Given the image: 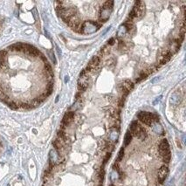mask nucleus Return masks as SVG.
I'll return each mask as SVG.
<instances>
[{"mask_svg": "<svg viewBox=\"0 0 186 186\" xmlns=\"http://www.w3.org/2000/svg\"><path fill=\"white\" fill-rule=\"evenodd\" d=\"M115 42H116V39H115L114 38H111V39L108 40V45H110V46H113V45L115 44Z\"/></svg>", "mask_w": 186, "mask_h": 186, "instance_id": "obj_26", "label": "nucleus"}, {"mask_svg": "<svg viewBox=\"0 0 186 186\" xmlns=\"http://www.w3.org/2000/svg\"><path fill=\"white\" fill-rule=\"evenodd\" d=\"M80 108V102L79 101H77L72 107H71V109L73 110L72 112H74V111H76L77 109H79Z\"/></svg>", "mask_w": 186, "mask_h": 186, "instance_id": "obj_20", "label": "nucleus"}, {"mask_svg": "<svg viewBox=\"0 0 186 186\" xmlns=\"http://www.w3.org/2000/svg\"><path fill=\"white\" fill-rule=\"evenodd\" d=\"M162 97H163L162 95H161V96H159V97H157V98L156 99V101L153 102V104H154V105H156L157 102H160V101H161V100H162Z\"/></svg>", "mask_w": 186, "mask_h": 186, "instance_id": "obj_27", "label": "nucleus"}, {"mask_svg": "<svg viewBox=\"0 0 186 186\" xmlns=\"http://www.w3.org/2000/svg\"><path fill=\"white\" fill-rule=\"evenodd\" d=\"M171 55H172V54H169V55H167V56H162V57H161V60H160V64H161V65H164V64H166L167 62L170 61V59H171Z\"/></svg>", "mask_w": 186, "mask_h": 186, "instance_id": "obj_19", "label": "nucleus"}, {"mask_svg": "<svg viewBox=\"0 0 186 186\" xmlns=\"http://www.w3.org/2000/svg\"><path fill=\"white\" fill-rule=\"evenodd\" d=\"M4 58H2V57L0 56V66L4 63Z\"/></svg>", "mask_w": 186, "mask_h": 186, "instance_id": "obj_30", "label": "nucleus"}, {"mask_svg": "<svg viewBox=\"0 0 186 186\" xmlns=\"http://www.w3.org/2000/svg\"><path fill=\"white\" fill-rule=\"evenodd\" d=\"M56 50H57V52H58L59 55H60V56H61V51L60 50V48H59V46H56Z\"/></svg>", "mask_w": 186, "mask_h": 186, "instance_id": "obj_29", "label": "nucleus"}, {"mask_svg": "<svg viewBox=\"0 0 186 186\" xmlns=\"http://www.w3.org/2000/svg\"><path fill=\"white\" fill-rule=\"evenodd\" d=\"M32 12H33V16H34L35 19H36V20H38V19H39V17H38V12H37L36 8H34V9L32 10Z\"/></svg>", "mask_w": 186, "mask_h": 186, "instance_id": "obj_25", "label": "nucleus"}, {"mask_svg": "<svg viewBox=\"0 0 186 186\" xmlns=\"http://www.w3.org/2000/svg\"><path fill=\"white\" fill-rule=\"evenodd\" d=\"M73 117H74V113L73 112L69 111V112L66 113V115L64 116V118H63V124H65V125L69 124L73 120Z\"/></svg>", "mask_w": 186, "mask_h": 186, "instance_id": "obj_11", "label": "nucleus"}, {"mask_svg": "<svg viewBox=\"0 0 186 186\" xmlns=\"http://www.w3.org/2000/svg\"><path fill=\"white\" fill-rule=\"evenodd\" d=\"M110 186H114V185H110Z\"/></svg>", "mask_w": 186, "mask_h": 186, "instance_id": "obj_34", "label": "nucleus"}, {"mask_svg": "<svg viewBox=\"0 0 186 186\" xmlns=\"http://www.w3.org/2000/svg\"><path fill=\"white\" fill-rule=\"evenodd\" d=\"M68 80H69V77H68V76H66V77H65V82L67 83Z\"/></svg>", "mask_w": 186, "mask_h": 186, "instance_id": "obj_31", "label": "nucleus"}, {"mask_svg": "<svg viewBox=\"0 0 186 186\" xmlns=\"http://www.w3.org/2000/svg\"><path fill=\"white\" fill-rule=\"evenodd\" d=\"M159 154L162 156L164 163H168L170 161V149L169 142L166 139H163L161 141L159 144Z\"/></svg>", "mask_w": 186, "mask_h": 186, "instance_id": "obj_1", "label": "nucleus"}, {"mask_svg": "<svg viewBox=\"0 0 186 186\" xmlns=\"http://www.w3.org/2000/svg\"><path fill=\"white\" fill-rule=\"evenodd\" d=\"M111 9H108V8H106V7H103L101 11H100V16H99V18L101 22H106L110 18V14H111Z\"/></svg>", "mask_w": 186, "mask_h": 186, "instance_id": "obj_8", "label": "nucleus"}, {"mask_svg": "<svg viewBox=\"0 0 186 186\" xmlns=\"http://www.w3.org/2000/svg\"><path fill=\"white\" fill-rule=\"evenodd\" d=\"M144 11H145L144 3L142 2V1H137V2H135V4L133 10L129 13V18L131 19H133L134 18H141L143 16Z\"/></svg>", "mask_w": 186, "mask_h": 186, "instance_id": "obj_5", "label": "nucleus"}, {"mask_svg": "<svg viewBox=\"0 0 186 186\" xmlns=\"http://www.w3.org/2000/svg\"><path fill=\"white\" fill-rule=\"evenodd\" d=\"M127 32H128V30H127L126 26L124 25V24L123 25H120L119 28H118V31H117V37H118V38L124 37V36L126 35Z\"/></svg>", "mask_w": 186, "mask_h": 186, "instance_id": "obj_17", "label": "nucleus"}, {"mask_svg": "<svg viewBox=\"0 0 186 186\" xmlns=\"http://www.w3.org/2000/svg\"><path fill=\"white\" fill-rule=\"evenodd\" d=\"M137 117L142 123L146 124L148 126H151L154 123L157 122V116L154 114H150L148 112L141 111L138 113Z\"/></svg>", "mask_w": 186, "mask_h": 186, "instance_id": "obj_4", "label": "nucleus"}, {"mask_svg": "<svg viewBox=\"0 0 186 186\" xmlns=\"http://www.w3.org/2000/svg\"><path fill=\"white\" fill-rule=\"evenodd\" d=\"M124 156V149H121L120 152H119V156H118V161H121L123 159Z\"/></svg>", "mask_w": 186, "mask_h": 186, "instance_id": "obj_23", "label": "nucleus"}, {"mask_svg": "<svg viewBox=\"0 0 186 186\" xmlns=\"http://www.w3.org/2000/svg\"><path fill=\"white\" fill-rule=\"evenodd\" d=\"M45 33H46V36L47 38L51 39V36H50V34H49V32H47V30H46V29H45Z\"/></svg>", "mask_w": 186, "mask_h": 186, "instance_id": "obj_28", "label": "nucleus"}, {"mask_svg": "<svg viewBox=\"0 0 186 186\" xmlns=\"http://www.w3.org/2000/svg\"><path fill=\"white\" fill-rule=\"evenodd\" d=\"M48 54H49V57H50V59L52 60V61L54 62V64H56L57 63V61H56V58H55V56H54V52H49L48 53Z\"/></svg>", "mask_w": 186, "mask_h": 186, "instance_id": "obj_22", "label": "nucleus"}, {"mask_svg": "<svg viewBox=\"0 0 186 186\" xmlns=\"http://www.w3.org/2000/svg\"><path fill=\"white\" fill-rule=\"evenodd\" d=\"M59 98H60V96L58 95V96H57V98H56V101H55L56 102H58V101H59Z\"/></svg>", "mask_w": 186, "mask_h": 186, "instance_id": "obj_33", "label": "nucleus"}, {"mask_svg": "<svg viewBox=\"0 0 186 186\" xmlns=\"http://www.w3.org/2000/svg\"><path fill=\"white\" fill-rule=\"evenodd\" d=\"M86 70H83L80 74V78L78 80V88L80 91H84L86 90V88L87 87V77L86 75Z\"/></svg>", "mask_w": 186, "mask_h": 186, "instance_id": "obj_6", "label": "nucleus"}, {"mask_svg": "<svg viewBox=\"0 0 186 186\" xmlns=\"http://www.w3.org/2000/svg\"><path fill=\"white\" fill-rule=\"evenodd\" d=\"M130 133L132 135L141 139L144 140L147 136V133L144 128H142L137 122H133L130 125Z\"/></svg>", "mask_w": 186, "mask_h": 186, "instance_id": "obj_3", "label": "nucleus"}, {"mask_svg": "<svg viewBox=\"0 0 186 186\" xmlns=\"http://www.w3.org/2000/svg\"><path fill=\"white\" fill-rule=\"evenodd\" d=\"M152 128H153V131L158 135H163V128L162 127V125L158 123L157 122L154 123L152 124Z\"/></svg>", "mask_w": 186, "mask_h": 186, "instance_id": "obj_13", "label": "nucleus"}, {"mask_svg": "<svg viewBox=\"0 0 186 186\" xmlns=\"http://www.w3.org/2000/svg\"><path fill=\"white\" fill-rule=\"evenodd\" d=\"M180 48V43L177 40H174L170 43V54H176Z\"/></svg>", "mask_w": 186, "mask_h": 186, "instance_id": "obj_14", "label": "nucleus"}, {"mask_svg": "<svg viewBox=\"0 0 186 186\" xmlns=\"http://www.w3.org/2000/svg\"><path fill=\"white\" fill-rule=\"evenodd\" d=\"M113 5H114V2H113V1H107V2L104 4L103 7H106V8H108V9H111V10H112Z\"/></svg>", "mask_w": 186, "mask_h": 186, "instance_id": "obj_21", "label": "nucleus"}, {"mask_svg": "<svg viewBox=\"0 0 186 186\" xmlns=\"http://www.w3.org/2000/svg\"><path fill=\"white\" fill-rule=\"evenodd\" d=\"M158 80H159V78H156L155 80H152V83H155V82H156V81H157Z\"/></svg>", "mask_w": 186, "mask_h": 186, "instance_id": "obj_32", "label": "nucleus"}, {"mask_svg": "<svg viewBox=\"0 0 186 186\" xmlns=\"http://www.w3.org/2000/svg\"><path fill=\"white\" fill-rule=\"evenodd\" d=\"M49 158H50V163L51 164H54L58 159H59V155H58V151L55 149H52L49 153Z\"/></svg>", "mask_w": 186, "mask_h": 186, "instance_id": "obj_12", "label": "nucleus"}, {"mask_svg": "<svg viewBox=\"0 0 186 186\" xmlns=\"http://www.w3.org/2000/svg\"><path fill=\"white\" fill-rule=\"evenodd\" d=\"M170 103L174 106H177L180 103V95L178 94L177 93H174L172 95H171V98H170Z\"/></svg>", "mask_w": 186, "mask_h": 186, "instance_id": "obj_16", "label": "nucleus"}, {"mask_svg": "<svg viewBox=\"0 0 186 186\" xmlns=\"http://www.w3.org/2000/svg\"><path fill=\"white\" fill-rule=\"evenodd\" d=\"M99 64H100V58L98 56H94L88 63V66H87V70H86V71L95 69L99 66Z\"/></svg>", "mask_w": 186, "mask_h": 186, "instance_id": "obj_9", "label": "nucleus"}, {"mask_svg": "<svg viewBox=\"0 0 186 186\" xmlns=\"http://www.w3.org/2000/svg\"><path fill=\"white\" fill-rule=\"evenodd\" d=\"M168 174H169V169L167 166L163 165L162 166L159 170H158V173H157V178H158V181L163 184L164 182V180L166 179V178L168 177Z\"/></svg>", "mask_w": 186, "mask_h": 186, "instance_id": "obj_7", "label": "nucleus"}, {"mask_svg": "<svg viewBox=\"0 0 186 186\" xmlns=\"http://www.w3.org/2000/svg\"><path fill=\"white\" fill-rule=\"evenodd\" d=\"M122 86H123V90L126 94H128L130 90L133 89V87H134V83H133L130 80H125L123 82Z\"/></svg>", "mask_w": 186, "mask_h": 186, "instance_id": "obj_10", "label": "nucleus"}, {"mask_svg": "<svg viewBox=\"0 0 186 186\" xmlns=\"http://www.w3.org/2000/svg\"><path fill=\"white\" fill-rule=\"evenodd\" d=\"M118 137H119V132H118V130L116 128H112L110 130V133H109V139H110V141L116 142V141H117Z\"/></svg>", "mask_w": 186, "mask_h": 186, "instance_id": "obj_15", "label": "nucleus"}, {"mask_svg": "<svg viewBox=\"0 0 186 186\" xmlns=\"http://www.w3.org/2000/svg\"><path fill=\"white\" fill-rule=\"evenodd\" d=\"M117 178H118V173L116 170H114L112 172V180H116Z\"/></svg>", "mask_w": 186, "mask_h": 186, "instance_id": "obj_24", "label": "nucleus"}, {"mask_svg": "<svg viewBox=\"0 0 186 186\" xmlns=\"http://www.w3.org/2000/svg\"><path fill=\"white\" fill-rule=\"evenodd\" d=\"M131 140H132V135L128 131V132H127V134L125 135V137H124V145L128 146L131 142Z\"/></svg>", "mask_w": 186, "mask_h": 186, "instance_id": "obj_18", "label": "nucleus"}, {"mask_svg": "<svg viewBox=\"0 0 186 186\" xmlns=\"http://www.w3.org/2000/svg\"><path fill=\"white\" fill-rule=\"evenodd\" d=\"M100 25L93 21H85L81 26H80V30L79 31L80 32L83 33V34H92L94 33L95 32L98 31Z\"/></svg>", "mask_w": 186, "mask_h": 186, "instance_id": "obj_2", "label": "nucleus"}]
</instances>
